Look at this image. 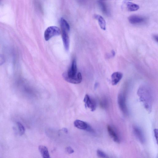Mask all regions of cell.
Here are the masks:
<instances>
[{
	"instance_id": "10",
	"label": "cell",
	"mask_w": 158,
	"mask_h": 158,
	"mask_svg": "<svg viewBox=\"0 0 158 158\" xmlns=\"http://www.w3.org/2000/svg\"><path fill=\"white\" fill-rule=\"evenodd\" d=\"M146 20L144 17L140 16L133 15L129 17V22L133 25H138L142 24Z\"/></svg>"
},
{
	"instance_id": "9",
	"label": "cell",
	"mask_w": 158,
	"mask_h": 158,
	"mask_svg": "<svg viewBox=\"0 0 158 158\" xmlns=\"http://www.w3.org/2000/svg\"><path fill=\"white\" fill-rule=\"evenodd\" d=\"M107 130L109 135L114 141L116 143H119L120 142V139L116 130L113 127L110 125L108 126Z\"/></svg>"
},
{
	"instance_id": "6",
	"label": "cell",
	"mask_w": 158,
	"mask_h": 158,
	"mask_svg": "<svg viewBox=\"0 0 158 158\" xmlns=\"http://www.w3.org/2000/svg\"><path fill=\"white\" fill-rule=\"evenodd\" d=\"M74 126L77 128L86 130L91 133L94 132V130L91 127L86 123L80 120H76L74 122Z\"/></svg>"
},
{
	"instance_id": "7",
	"label": "cell",
	"mask_w": 158,
	"mask_h": 158,
	"mask_svg": "<svg viewBox=\"0 0 158 158\" xmlns=\"http://www.w3.org/2000/svg\"><path fill=\"white\" fill-rule=\"evenodd\" d=\"M83 101L85 104L86 106L91 109V111L95 110L96 108V102L94 100L91 99L89 95H86Z\"/></svg>"
},
{
	"instance_id": "1",
	"label": "cell",
	"mask_w": 158,
	"mask_h": 158,
	"mask_svg": "<svg viewBox=\"0 0 158 158\" xmlns=\"http://www.w3.org/2000/svg\"><path fill=\"white\" fill-rule=\"evenodd\" d=\"M63 76L66 81L73 84H78L81 82L82 76L80 73L77 72L75 59L73 60L71 66L67 71L63 74Z\"/></svg>"
},
{
	"instance_id": "12",
	"label": "cell",
	"mask_w": 158,
	"mask_h": 158,
	"mask_svg": "<svg viewBox=\"0 0 158 158\" xmlns=\"http://www.w3.org/2000/svg\"><path fill=\"white\" fill-rule=\"evenodd\" d=\"M125 3H126L127 10L129 11H137L140 8L139 6L137 4L128 1H125Z\"/></svg>"
},
{
	"instance_id": "18",
	"label": "cell",
	"mask_w": 158,
	"mask_h": 158,
	"mask_svg": "<svg viewBox=\"0 0 158 158\" xmlns=\"http://www.w3.org/2000/svg\"><path fill=\"white\" fill-rule=\"evenodd\" d=\"M97 153L98 156L100 157L106 158L109 157L104 152L100 150L97 151Z\"/></svg>"
},
{
	"instance_id": "11",
	"label": "cell",
	"mask_w": 158,
	"mask_h": 158,
	"mask_svg": "<svg viewBox=\"0 0 158 158\" xmlns=\"http://www.w3.org/2000/svg\"><path fill=\"white\" fill-rule=\"evenodd\" d=\"M123 76L122 73L119 72H116L113 73L111 76L112 85H116L121 80Z\"/></svg>"
},
{
	"instance_id": "22",
	"label": "cell",
	"mask_w": 158,
	"mask_h": 158,
	"mask_svg": "<svg viewBox=\"0 0 158 158\" xmlns=\"http://www.w3.org/2000/svg\"><path fill=\"white\" fill-rule=\"evenodd\" d=\"M153 38L157 42L158 41V37L156 35H153Z\"/></svg>"
},
{
	"instance_id": "21",
	"label": "cell",
	"mask_w": 158,
	"mask_h": 158,
	"mask_svg": "<svg viewBox=\"0 0 158 158\" xmlns=\"http://www.w3.org/2000/svg\"><path fill=\"white\" fill-rule=\"evenodd\" d=\"M154 135L156 139L157 143V138H158V130L155 129L154 130Z\"/></svg>"
},
{
	"instance_id": "2",
	"label": "cell",
	"mask_w": 158,
	"mask_h": 158,
	"mask_svg": "<svg viewBox=\"0 0 158 158\" xmlns=\"http://www.w3.org/2000/svg\"><path fill=\"white\" fill-rule=\"evenodd\" d=\"M140 99L144 107L149 112L151 111L152 105V96L150 91L145 87L140 88L138 91Z\"/></svg>"
},
{
	"instance_id": "15",
	"label": "cell",
	"mask_w": 158,
	"mask_h": 158,
	"mask_svg": "<svg viewBox=\"0 0 158 158\" xmlns=\"http://www.w3.org/2000/svg\"><path fill=\"white\" fill-rule=\"evenodd\" d=\"M99 3L101 10L104 14L108 15V11L107 4L105 3L104 0H99Z\"/></svg>"
},
{
	"instance_id": "13",
	"label": "cell",
	"mask_w": 158,
	"mask_h": 158,
	"mask_svg": "<svg viewBox=\"0 0 158 158\" xmlns=\"http://www.w3.org/2000/svg\"><path fill=\"white\" fill-rule=\"evenodd\" d=\"M94 18L98 20L99 24L101 29L104 30H106V21H105L103 17L100 15H96L94 16Z\"/></svg>"
},
{
	"instance_id": "4",
	"label": "cell",
	"mask_w": 158,
	"mask_h": 158,
	"mask_svg": "<svg viewBox=\"0 0 158 158\" xmlns=\"http://www.w3.org/2000/svg\"><path fill=\"white\" fill-rule=\"evenodd\" d=\"M61 33V31L59 28L56 26H51L45 30L44 36L45 40L47 41L52 37L59 35Z\"/></svg>"
},
{
	"instance_id": "20",
	"label": "cell",
	"mask_w": 158,
	"mask_h": 158,
	"mask_svg": "<svg viewBox=\"0 0 158 158\" xmlns=\"http://www.w3.org/2000/svg\"><path fill=\"white\" fill-rule=\"evenodd\" d=\"M66 151L69 154H71L74 152L73 149L71 147H68L66 148Z\"/></svg>"
},
{
	"instance_id": "16",
	"label": "cell",
	"mask_w": 158,
	"mask_h": 158,
	"mask_svg": "<svg viewBox=\"0 0 158 158\" xmlns=\"http://www.w3.org/2000/svg\"><path fill=\"white\" fill-rule=\"evenodd\" d=\"M100 105L101 108L103 109H106L109 105L108 101L106 98L101 99L100 102Z\"/></svg>"
},
{
	"instance_id": "19",
	"label": "cell",
	"mask_w": 158,
	"mask_h": 158,
	"mask_svg": "<svg viewBox=\"0 0 158 158\" xmlns=\"http://www.w3.org/2000/svg\"><path fill=\"white\" fill-rule=\"evenodd\" d=\"M5 58L4 55L2 54H0V65H3L5 63Z\"/></svg>"
},
{
	"instance_id": "23",
	"label": "cell",
	"mask_w": 158,
	"mask_h": 158,
	"mask_svg": "<svg viewBox=\"0 0 158 158\" xmlns=\"http://www.w3.org/2000/svg\"><path fill=\"white\" fill-rule=\"evenodd\" d=\"M64 131H65V133H67L68 131L66 129H64Z\"/></svg>"
},
{
	"instance_id": "14",
	"label": "cell",
	"mask_w": 158,
	"mask_h": 158,
	"mask_svg": "<svg viewBox=\"0 0 158 158\" xmlns=\"http://www.w3.org/2000/svg\"><path fill=\"white\" fill-rule=\"evenodd\" d=\"M39 150L44 158H50L49 151L47 148L44 146H40L39 147Z\"/></svg>"
},
{
	"instance_id": "17",
	"label": "cell",
	"mask_w": 158,
	"mask_h": 158,
	"mask_svg": "<svg viewBox=\"0 0 158 158\" xmlns=\"http://www.w3.org/2000/svg\"><path fill=\"white\" fill-rule=\"evenodd\" d=\"M17 125L18 126L20 135H22L24 134L25 131L24 126L19 122H17Z\"/></svg>"
},
{
	"instance_id": "3",
	"label": "cell",
	"mask_w": 158,
	"mask_h": 158,
	"mask_svg": "<svg viewBox=\"0 0 158 158\" xmlns=\"http://www.w3.org/2000/svg\"><path fill=\"white\" fill-rule=\"evenodd\" d=\"M61 36L65 50L68 51L69 49V32L70 26L67 21L63 18L60 20Z\"/></svg>"
},
{
	"instance_id": "8",
	"label": "cell",
	"mask_w": 158,
	"mask_h": 158,
	"mask_svg": "<svg viewBox=\"0 0 158 158\" xmlns=\"http://www.w3.org/2000/svg\"><path fill=\"white\" fill-rule=\"evenodd\" d=\"M133 131L136 137L140 142L143 144L145 142V137L143 131L139 127L137 126H134L133 128Z\"/></svg>"
},
{
	"instance_id": "5",
	"label": "cell",
	"mask_w": 158,
	"mask_h": 158,
	"mask_svg": "<svg viewBox=\"0 0 158 158\" xmlns=\"http://www.w3.org/2000/svg\"><path fill=\"white\" fill-rule=\"evenodd\" d=\"M117 101L118 106L121 111L125 115H128L129 111L127 106L125 94L123 93H121L118 94Z\"/></svg>"
}]
</instances>
